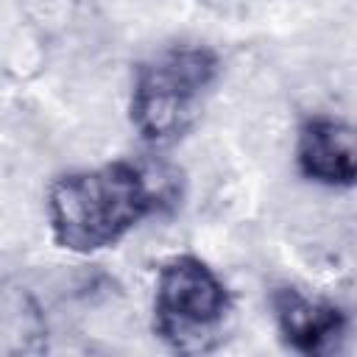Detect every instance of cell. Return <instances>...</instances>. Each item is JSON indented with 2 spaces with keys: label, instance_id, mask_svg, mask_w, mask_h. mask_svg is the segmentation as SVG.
Instances as JSON below:
<instances>
[{
  "label": "cell",
  "instance_id": "cell-1",
  "mask_svg": "<svg viewBox=\"0 0 357 357\" xmlns=\"http://www.w3.org/2000/svg\"><path fill=\"white\" fill-rule=\"evenodd\" d=\"M167 198L162 181L126 159L56 178L47 192V220L56 245L92 254L114 245Z\"/></svg>",
  "mask_w": 357,
  "mask_h": 357
},
{
  "label": "cell",
  "instance_id": "cell-4",
  "mask_svg": "<svg viewBox=\"0 0 357 357\" xmlns=\"http://www.w3.org/2000/svg\"><path fill=\"white\" fill-rule=\"evenodd\" d=\"M271 304L282 337L301 354H329L343 337L346 318L329 301L310 298L296 287H279Z\"/></svg>",
  "mask_w": 357,
  "mask_h": 357
},
{
  "label": "cell",
  "instance_id": "cell-3",
  "mask_svg": "<svg viewBox=\"0 0 357 357\" xmlns=\"http://www.w3.org/2000/svg\"><path fill=\"white\" fill-rule=\"evenodd\" d=\"M229 315L226 284L215 271L192 257L181 254L159 268L153 329L156 335L181 354L209 351L218 343L223 318Z\"/></svg>",
  "mask_w": 357,
  "mask_h": 357
},
{
  "label": "cell",
  "instance_id": "cell-2",
  "mask_svg": "<svg viewBox=\"0 0 357 357\" xmlns=\"http://www.w3.org/2000/svg\"><path fill=\"white\" fill-rule=\"evenodd\" d=\"M218 56L209 47H167L142 61L131 89V123L151 145L176 142L198 117L201 100L218 78Z\"/></svg>",
  "mask_w": 357,
  "mask_h": 357
},
{
  "label": "cell",
  "instance_id": "cell-5",
  "mask_svg": "<svg viewBox=\"0 0 357 357\" xmlns=\"http://www.w3.org/2000/svg\"><path fill=\"white\" fill-rule=\"evenodd\" d=\"M298 170L326 187L354 184V134L343 120L310 117L298 131Z\"/></svg>",
  "mask_w": 357,
  "mask_h": 357
}]
</instances>
